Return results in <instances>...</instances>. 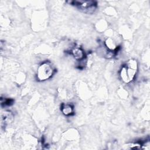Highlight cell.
<instances>
[{
	"label": "cell",
	"instance_id": "5b68a950",
	"mask_svg": "<svg viewBox=\"0 0 150 150\" xmlns=\"http://www.w3.org/2000/svg\"><path fill=\"white\" fill-rule=\"evenodd\" d=\"M63 114L66 116L71 115L73 113V107L70 104H63L61 107Z\"/></svg>",
	"mask_w": 150,
	"mask_h": 150
},
{
	"label": "cell",
	"instance_id": "8992f818",
	"mask_svg": "<svg viewBox=\"0 0 150 150\" xmlns=\"http://www.w3.org/2000/svg\"><path fill=\"white\" fill-rule=\"evenodd\" d=\"M105 46L111 51H115L117 50V46L114 40L111 38H108L106 39L105 41Z\"/></svg>",
	"mask_w": 150,
	"mask_h": 150
},
{
	"label": "cell",
	"instance_id": "6da1fadb",
	"mask_svg": "<svg viewBox=\"0 0 150 150\" xmlns=\"http://www.w3.org/2000/svg\"><path fill=\"white\" fill-rule=\"evenodd\" d=\"M138 69L137 62L135 60H129L125 64L123 65L120 71L121 80L125 83L132 81L137 74Z\"/></svg>",
	"mask_w": 150,
	"mask_h": 150
},
{
	"label": "cell",
	"instance_id": "7a4b0ae2",
	"mask_svg": "<svg viewBox=\"0 0 150 150\" xmlns=\"http://www.w3.org/2000/svg\"><path fill=\"white\" fill-rule=\"evenodd\" d=\"M54 69L49 62L42 63L38 68L37 79L39 81H45L49 79L54 73Z\"/></svg>",
	"mask_w": 150,
	"mask_h": 150
},
{
	"label": "cell",
	"instance_id": "3957f363",
	"mask_svg": "<svg viewBox=\"0 0 150 150\" xmlns=\"http://www.w3.org/2000/svg\"><path fill=\"white\" fill-rule=\"evenodd\" d=\"M74 5L77 6L80 9L83 11L87 13H91L94 12L96 8L97 4L94 1H74Z\"/></svg>",
	"mask_w": 150,
	"mask_h": 150
},
{
	"label": "cell",
	"instance_id": "277c9868",
	"mask_svg": "<svg viewBox=\"0 0 150 150\" xmlns=\"http://www.w3.org/2000/svg\"><path fill=\"white\" fill-rule=\"evenodd\" d=\"M71 54L77 60H81L84 58V52L81 47L79 46H75L71 50Z\"/></svg>",
	"mask_w": 150,
	"mask_h": 150
}]
</instances>
